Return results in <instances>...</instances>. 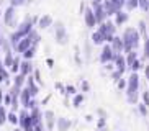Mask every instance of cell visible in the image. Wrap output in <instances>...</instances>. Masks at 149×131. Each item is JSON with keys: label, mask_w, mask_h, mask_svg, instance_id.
Here are the masks:
<instances>
[{"label": "cell", "mask_w": 149, "mask_h": 131, "mask_svg": "<svg viewBox=\"0 0 149 131\" xmlns=\"http://www.w3.org/2000/svg\"><path fill=\"white\" fill-rule=\"evenodd\" d=\"M123 44H125V52H131L139 46V33L134 28H126L123 31Z\"/></svg>", "instance_id": "obj_1"}, {"label": "cell", "mask_w": 149, "mask_h": 131, "mask_svg": "<svg viewBox=\"0 0 149 131\" xmlns=\"http://www.w3.org/2000/svg\"><path fill=\"white\" fill-rule=\"evenodd\" d=\"M115 30H116V26H115V23H111V22L102 23L100 28H98V31L105 36V41H108L110 44H111V41L115 39Z\"/></svg>", "instance_id": "obj_2"}, {"label": "cell", "mask_w": 149, "mask_h": 131, "mask_svg": "<svg viewBox=\"0 0 149 131\" xmlns=\"http://www.w3.org/2000/svg\"><path fill=\"white\" fill-rule=\"evenodd\" d=\"M20 126L23 128V131H35V125H33V120H31L30 113L26 110H23L20 113Z\"/></svg>", "instance_id": "obj_3"}, {"label": "cell", "mask_w": 149, "mask_h": 131, "mask_svg": "<svg viewBox=\"0 0 149 131\" xmlns=\"http://www.w3.org/2000/svg\"><path fill=\"white\" fill-rule=\"evenodd\" d=\"M118 56V54H115L113 49H111V46L110 44H105L103 46V49H102V54H100V61L103 62V64H108V62L115 61V57Z\"/></svg>", "instance_id": "obj_4"}, {"label": "cell", "mask_w": 149, "mask_h": 131, "mask_svg": "<svg viewBox=\"0 0 149 131\" xmlns=\"http://www.w3.org/2000/svg\"><path fill=\"white\" fill-rule=\"evenodd\" d=\"M93 13H95V18H97L98 25L105 23L107 13H105V8H103V3H93Z\"/></svg>", "instance_id": "obj_5"}, {"label": "cell", "mask_w": 149, "mask_h": 131, "mask_svg": "<svg viewBox=\"0 0 149 131\" xmlns=\"http://www.w3.org/2000/svg\"><path fill=\"white\" fill-rule=\"evenodd\" d=\"M56 39L59 44H66L67 43V33H66V28L61 22L56 23Z\"/></svg>", "instance_id": "obj_6"}, {"label": "cell", "mask_w": 149, "mask_h": 131, "mask_svg": "<svg viewBox=\"0 0 149 131\" xmlns=\"http://www.w3.org/2000/svg\"><path fill=\"white\" fill-rule=\"evenodd\" d=\"M111 49H113L115 54H120V52H125V44H123V38H116L115 36V39L111 41Z\"/></svg>", "instance_id": "obj_7"}, {"label": "cell", "mask_w": 149, "mask_h": 131, "mask_svg": "<svg viewBox=\"0 0 149 131\" xmlns=\"http://www.w3.org/2000/svg\"><path fill=\"white\" fill-rule=\"evenodd\" d=\"M56 126L59 131H69V128L72 126V121H70L69 118H57Z\"/></svg>", "instance_id": "obj_8"}, {"label": "cell", "mask_w": 149, "mask_h": 131, "mask_svg": "<svg viewBox=\"0 0 149 131\" xmlns=\"http://www.w3.org/2000/svg\"><path fill=\"white\" fill-rule=\"evenodd\" d=\"M126 98H128V103L136 105L138 102H139V90H133V88H126Z\"/></svg>", "instance_id": "obj_9"}, {"label": "cell", "mask_w": 149, "mask_h": 131, "mask_svg": "<svg viewBox=\"0 0 149 131\" xmlns=\"http://www.w3.org/2000/svg\"><path fill=\"white\" fill-rule=\"evenodd\" d=\"M85 25H87L88 28H93L95 25H98V23H97V18H95V13H93L92 8H88L87 12H85Z\"/></svg>", "instance_id": "obj_10"}, {"label": "cell", "mask_w": 149, "mask_h": 131, "mask_svg": "<svg viewBox=\"0 0 149 131\" xmlns=\"http://www.w3.org/2000/svg\"><path fill=\"white\" fill-rule=\"evenodd\" d=\"M31 98H33V97H31V93H30V88H28V87L23 88L22 93H20V100H22V105L25 107V108H28V107H30Z\"/></svg>", "instance_id": "obj_11"}, {"label": "cell", "mask_w": 149, "mask_h": 131, "mask_svg": "<svg viewBox=\"0 0 149 131\" xmlns=\"http://www.w3.org/2000/svg\"><path fill=\"white\" fill-rule=\"evenodd\" d=\"M128 88H133V90H139V75L133 72L130 77H128Z\"/></svg>", "instance_id": "obj_12"}, {"label": "cell", "mask_w": 149, "mask_h": 131, "mask_svg": "<svg viewBox=\"0 0 149 131\" xmlns=\"http://www.w3.org/2000/svg\"><path fill=\"white\" fill-rule=\"evenodd\" d=\"M44 120H46V128H48L49 131L56 126V121H57V120H56V116H54V113L51 111V110L44 113Z\"/></svg>", "instance_id": "obj_13"}, {"label": "cell", "mask_w": 149, "mask_h": 131, "mask_svg": "<svg viewBox=\"0 0 149 131\" xmlns=\"http://www.w3.org/2000/svg\"><path fill=\"white\" fill-rule=\"evenodd\" d=\"M103 8H105V13H107V17H111V15H116V12H120L116 7H115L110 0H105L103 2Z\"/></svg>", "instance_id": "obj_14"}, {"label": "cell", "mask_w": 149, "mask_h": 131, "mask_svg": "<svg viewBox=\"0 0 149 131\" xmlns=\"http://www.w3.org/2000/svg\"><path fill=\"white\" fill-rule=\"evenodd\" d=\"M13 17H15V7H8L5 10V17H3L5 25H13Z\"/></svg>", "instance_id": "obj_15"}, {"label": "cell", "mask_w": 149, "mask_h": 131, "mask_svg": "<svg viewBox=\"0 0 149 131\" xmlns=\"http://www.w3.org/2000/svg\"><path fill=\"white\" fill-rule=\"evenodd\" d=\"M128 13H125L123 10H120V12H116V15H115V25H118L121 26L123 23H126L128 22Z\"/></svg>", "instance_id": "obj_16"}, {"label": "cell", "mask_w": 149, "mask_h": 131, "mask_svg": "<svg viewBox=\"0 0 149 131\" xmlns=\"http://www.w3.org/2000/svg\"><path fill=\"white\" fill-rule=\"evenodd\" d=\"M115 67L116 69H120V70H125L126 69V57L125 56H121V54H118V56L115 57Z\"/></svg>", "instance_id": "obj_17"}, {"label": "cell", "mask_w": 149, "mask_h": 131, "mask_svg": "<svg viewBox=\"0 0 149 131\" xmlns=\"http://www.w3.org/2000/svg\"><path fill=\"white\" fill-rule=\"evenodd\" d=\"M31 70H33V67H31V62H30V61H23L22 66H20V74H23L25 77H28Z\"/></svg>", "instance_id": "obj_18"}, {"label": "cell", "mask_w": 149, "mask_h": 131, "mask_svg": "<svg viewBox=\"0 0 149 131\" xmlns=\"http://www.w3.org/2000/svg\"><path fill=\"white\" fill-rule=\"evenodd\" d=\"M51 25H53V18L49 17V15H44V17L40 18V28L41 30H46V28L51 26Z\"/></svg>", "instance_id": "obj_19"}, {"label": "cell", "mask_w": 149, "mask_h": 131, "mask_svg": "<svg viewBox=\"0 0 149 131\" xmlns=\"http://www.w3.org/2000/svg\"><path fill=\"white\" fill-rule=\"evenodd\" d=\"M30 116H31V120H33V125H41V111L38 108H33L31 110V113H30Z\"/></svg>", "instance_id": "obj_20"}, {"label": "cell", "mask_w": 149, "mask_h": 131, "mask_svg": "<svg viewBox=\"0 0 149 131\" xmlns=\"http://www.w3.org/2000/svg\"><path fill=\"white\" fill-rule=\"evenodd\" d=\"M26 87L30 88V93H31V97L38 95V90H40V88H38V85H36V84H35V80H33V79H31V77H28Z\"/></svg>", "instance_id": "obj_21"}, {"label": "cell", "mask_w": 149, "mask_h": 131, "mask_svg": "<svg viewBox=\"0 0 149 131\" xmlns=\"http://www.w3.org/2000/svg\"><path fill=\"white\" fill-rule=\"evenodd\" d=\"M92 41H93V44H103V43H105V36L97 30L95 33L92 35Z\"/></svg>", "instance_id": "obj_22"}, {"label": "cell", "mask_w": 149, "mask_h": 131, "mask_svg": "<svg viewBox=\"0 0 149 131\" xmlns=\"http://www.w3.org/2000/svg\"><path fill=\"white\" fill-rule=\"evenodd\" d=\"M134 61H138V54H136V51L128 52V54H126V66H128V67H131Z\"/></svg>", "instance_id": "obj_23"}, {"label": "cell", "mask_w": 149, "mask_h": 131, "mask_svg": "<svg viewBox=\"0 0 149 131\" xmlns=\"http://www.w3.org/2000/svg\"><path fill=\"white\" fill-rule=\"evenodd\" d=\"M7 120H8V113L5 110V105H0V125H3Z\"/></svg>", "instance_id": "obj_24"}, {"label": "cell", "mask_w": 149, "mask_h": 131, "mask_svg": "<svg viewBox=\"0 0 149 131\" xmlns=\"http://www.w3.org/2000/svg\"><path fill=\"white\" fill-rule=\"evenodd\" d=\"M13 56H12V52H7V56H5V61H3V66L5 67H12L13 66Z\"/></svg>", "instance_id": "obj_25"}, {"label": "cell", "mask_w": 149, "mask_h": 131, "mask_svg": "<svg viewBox=\"0 0 149 131\" xmlns=\"http://www.w3.org/2000/svg\"><path fill=\"white\" fill-rule=\"evenodd\" d=\"M84 100H85V97H84L82 93H77V95H74V100H72V103H74V107H80Z\"/></svg>", "instance_id": "obj_26"}, {"label": "cell", "mask_w": 149, "mask_h": 131, "mask_svg": "<svg viewBox=\"0 0 149 131\" xmlns=\"http://www.w3.org/2000/svg\"><path fill=\"white\" fill-rule=\"evenodd\" d=\"M25 79H26V77H25L23 74H18L17 77H15V84H13V85H17V87L22 88V87H23V84H25Z\"/></svg>", "instance_id": "obj_27"}, {"label": "cell", "mask_w": 149, "mask_h": 131, "mask_svg": "<svg viewBox=\"0 0 149 131\" xmlns=\"http://www.w3.org/2000/svg\"><path fill=\"white\" fill-rule=\"evenodd\" d=\"M20 66H22V62H20V59H18V57H15L13 66L10 67V69H12V72H15V74H17V72H20Z\"/></svg>", "instance_id": "obj_28"}, {"label": "cell", "mask_w": 149, "mask_h": 131, "mask_svg": "<svg viewBox=\"0 0 149 131\" xmlns=\"http://www.w3.org/2000/svg\"><path fill=\"white\" fill-rule=\"evenodd\" d=\"M8 121L13 123V125H17V123H20V116H17V113H8Z\"/></svg>", "instance_id": "obj_29"}, {"label": "cell", "mask_w": 149, "mask_h": 131, "mask_svg": "<svg viewBox=\"0 0 149 131\" xmlns=\"http://www.w3.org/2000/svg\"><path fill=\"white\" fill-rule=\"evenodd\" d=\"M123 72H125V70H120V69H116V70L113 72V74H111V77H113V80H115V82H118L120 79H121Z\"/></svg>", "instance_id": "obj_30"}, {"label": "cell", "mask_w": 149, "mask_h": 131, "mask_svg": "<svg viewBox=\"0 0 149 131\" xmlns=\"http://www.w3.org/2000/svg\"><path fill=\"white\" fill-rule=\"evenodd\" d=\"M23 56H25V59H26V61H30L31 57L35 56V48H30L26 52H23Z\"/></svg>", "instance_id": "obj_31"}, {"label": "cell", "mask_w": 149, "mask_h": 131, "mask_svg": "<svg viewBox=\"0 0 149 131\" xmlns=\"http://www.w3.org/2000/svg\"><path fill=\"white\" fill-rule=\"evenodd\" d=\"M148 108H149V107H146L144 103H139V105H138V110H139V113L143 115V116H146V115H148Z\"/></svg>", "instance_id": "obj_32"}, {"label": "cell", "mask_w": 149, "mask_h": 131, "mask_svg": "<svg viewBox=\"0 0 149 131\" xmlns=\"http://www.w3.org/2000/svg\"><path fill=\"white\" fill-rule=\"evenodd\" d=\"M141 66H143V64H141V61L138 59V61H134V62H133V66H131V70H133V72H138V70L141 69Z\"/></svg>", "instance_id": "obj_33"}, {"label": "cell", "mask_w": 149, "mask_h": 131, "mask_svg": "<svg viewBox=\"0 0 149 131\" xmlns=\"http://www.w3.org/2000/svg\"><path fill=\"white\" fill-rule=\"evenodd\" d=\"M139 7L144 10V12H148L149 10V0H139Z\"/></svg>", "instance_id": "obj_34"}, {"label": "cell", "mask_w": 149, "mask_h": 131, "mask_svg": "<svg viewBox=\"0 0 149 131\" xmlns=\"http://www.w3.org/2000/svg\"><path fill=\"white\" fill-rule=\"evenodd\" d=\"M128 87V79H120L118 80V88H126Z\"/></svg>", "instance_id": "obj_35"}, {"label": "cell", "mask_w": 149, "mask_h": 131, "mask_svg": "<svg viewBox=\"0 0 149 131\" xmlns=\"http://www.w3.org/2000/svg\"><path fill=\"white\" fill-rule=\"evenodd\" d=\"M66 93H70V95H77V93H75V87H74V85H67V87H66Z\"/></svg>", "instance_id": "obj_36"}, {"label": "cell", "mask_w": 149, "mask_h": 131, "mask_svg": "<svg viewBox=\"0 0 149 131\" xmlns=\"http://www.w3.org/2000/svg\"><path fill=\"white\" fill-rule=\"evenodd\" d=\"M105 125H107L105 118H100V120L97 121V128H98V130H102V128H105Z\"/></svg>", "instance_id": "obj_37"}, {"label": "cell", "mask_w": 149, "mask_h": 131, "mask_svg": "<svg viewBox=\"0 0 149 131\" xmlns=\"http://www.w3.org/2000/svg\"><path fill=\"white\" fill-rule=\"evenodd\" d=\"M144 57H149V36L146 38V44H144Z\"/></svg>", "instance_id": "obj_38"}, {"label": "cell", "mask_w": 149, "mask_h": 131, "mask_svg": "<svg viewBox=\"0 0 149 131\" xmlns=\"http://www.w3.org/2000/svg\"><path fill=\"white\" fill-rule=\"evenodd\" d=\"M143 102L146 107H149V92H143Z\"/></svg>", "instance_id": "obj_39"}, {"label": "cell", "mask_w": 149, "mask_h": 131, "mask_svg": "<svg viewBox=\"0 0 149 131\" xmlns=\"http://www.w3.org/2000/svg\"><path fill=\"white\" fill-rule=\"evenodd\" d=\"M3 102H5V105H10L12 102H13V97L10 95V93H7V95L3 97Z\"/></svg>", "instance_id": "obj_40"}, {"label": "cell", "mask_w": 149, "mask_h": 131, "mask_svg": "<svg viewBox=\"0 0 149 131\" xmlns=\"http://www.w3.org/2000/svg\"><path fill=\"white\" fill-rule=\"evenodd\" d=\"M139 31L143 36H146V23L144 22H139Z\"/></svg>", "instance_id": "obj_41"}, {"label": "cell", "mask_w": 149, "mask_h": 131, "mask_svg": "<svg viewBox=\"0 0 149 131\" xmlns=\"http://www.w3.org/2000/svg\"><path fill=\"white\" fill-rule=\"evenodd\" d=\"M25 0H10V3H12V7H18V5H22Z\"/></svg>", "instance_id": "obj_42"}, {"label": "cell", "mask_w": 149, "mask_h": 131, "mask_svg": "<svg viewBox=\"0 0 149 131\" xmlns=\"http://www.w3.org/2000/svg\"><path fill=\"white\" fill-rule=\"evenodd\" d=\"M82 90H84V92H88V90H90V85H88L87 80H84V82H82Z\"/></svg>", "instance_id": "obj_43"}, {"label": "cell", "mask_w": 149, "mask_h": 131, "mask_svg": "<svg viewBox=\"0 0 149 131\" xmlns=\"http://www.w3.org/2000/svg\"><path fill=\"white\" fill-rule=\"evenodd\" d=\"M35 79H36V82L41 84V77H40V70H35Z\"/></svg>", "instance_id": "obj_44"}, {"label": "cell", "mask_w": 149, "mask_h": 131, "mask_svg": "<svg viewBox=\"0 0 149 131\" xmlns=\"http://www.w3.org/2000/svg\"><path fill=\"white\" fill-rule=\"evenodd\" d=\"M98 115H100V118H107L105 110H102V108H98Z\"/></svg>", "instance_id": "obj_45"}, {"label": "cell", "mask_w": 149, "mask_h": 131, "mask_svg": "<svg viewBox=\"0 0 149 131\" xmlns=\"http://www.w3.org/2000/svg\"><path fill=\"white\" fill-rule=\"evenodd\" d=\"M144 72H146V77H148V82H149V66H146Z\"/></svg>", "instance_id": "obj_46"}, {"label": "cell", "mask_w": 149, "mask_h": 131, "mask_svg": "<svg viewBox=\"0 0 149 131\" xmlns=\"http://www.w3.org/2000/svg\"><path fill=\"white\" fill-rule=\"evenodd\" d=\"M3 103V90H0V105Z\"/></svg>", "instance_id": "obj_47"}, {"label": "cell", "mask_w": 149, "mask_h": 131, "mask_svg": "<svg viewBox=\"0 0 149 131\" xmlns=\"http://www.w3.org/2000/svg\"><path fill=\"white\" fill-rule=\"evenodd\" d=\"M35 131H43V126H41V125H36V126H35Z\"/></svg>", "instance_id": "obj_48"}, {"label": "cell", "mask_w": 149, "mask_h": 131, "mask_svg": "<svg viewBox=\"0 0 149 131\" xmlns=\"http://www.w3.org/2000/svg\"><path fill=\"white\" fill-rule=\"evenodd\" d=\"M53 64H54L53 59H48V66H49V67H53Z\"/></svg>", "instance_id": "obj_49"}, {"label": "cell", "mask_w": 149, "mask_h": 131, "mask_svg": "<svg viewBox=\"0 0 149 131\" xmlns=\"http://www.w3.org/2000/svg\"><path fill=\"white\" fill-rule=\"evenodd\" d=\"M93 3H103V0H93Z\"/></svg>", "instance_id": "obj_50"}, {"label": "cell", "mask_w": 149, "mask_h": 131, "mask_svg": "<svg viewBox=\"0 0 149 131\" xmlns=\"http://www.w3.org/2000/svg\"><path fill=\"white\" fill-rule=\"evenodd\" d=\"M13 131H22V130H18V128H15V130Z\"/></svg>", "instance_id": "obj_51"}, {"label": "cell", "mask_w": 149, "mask_h": 131, "mask_svg": "<svg viewBox=\"0 0 149 131\" xmlns=\"http://www.w3.org/2000/svg\"><path fill=\"white\" fill-rule=\"evenodd\" d=\"M0 15H2V13H0Z\"/></svg>", "instance_id": "obj_52"}, {"label": "cell", "mask_w": 149, "mask_h": 131, "mask_svg": "<svg viewBox=\"0 0 149 131\" xmlns=\"http://www.w3.org/2000/svg\"><path fill=\"white\" fill-rule=\"evenodd\" d=\"M97 131H98V130H97Z\"/></svg>", "instance_id": "obj_53"}]
</instances>
